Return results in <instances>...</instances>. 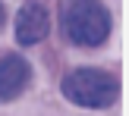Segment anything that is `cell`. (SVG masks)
Segmentation results:
<instances>
[{
  "label": "cell",
  "mask_w": 129,
  "mask_h": 116,
  "mask_svg": "<svg viewBox=\"0 0 129 116\" xmlns=\"http://www.w3.org/2000/svg\"><path fill=\"white\" fill-rule=\"evenodd\" d=\"M66 38L79 47H98L110 35V13L101 0H69L63 13Z\"/></svg>",
  "instance_id": "1"
},
{
  "label": "cell",
  "mask_w": 129,
  "mask_h": 116,
  "mask_svg": "<svg viewBox=\"0 0 129 116\" xmlns=\"http://www.w3.org/2000/svg\"><path fill=\"white\" fill-rule=\"evenodd\" d=\"M63 94L79 107H107L117 100L120 85L110 72L101 69H76L63 79Z\"/></svg>",
  "instance_id": "2"
},
{
  "label": "cell",
  "mask_w": 129,
  "mask_h": 116,
  "mask_svg": "<svg viewBox=\"0 0 129 116\" xmlns=\"http://www.w3.org/2000/svg\"><path fill=\"white\" fill-rule=\"evenodd\" d=\"M31 69L22 56H3L0 60V100H13L25 91Z\"/></svg>",
  "instance_id": "3"
},
{
  "label": "cell",
  "mask_w": 129,
  "mask_h": 116,
  "mask_svg": "<svg viewBox=\"0 0 129 116\" xmlns=\"http://www.w3.org/2000/svg\"><path fill=\"white\" fill-rule=\"evenodd\" d=\"M47 31H50V19H47V13L41 6L28 3V6L19 10V16H16V38H19V44H38L41 38H47Z\"/></svg>",
  "instance_id": "4"
},
{
  "label": "cell",
  "mask_w": 129,
  "mask_h": 116,
  "mask_svg": "<svg viewBox=\"0 0 129 116\" xmlns=\"http://www.w3.org/2000/svg\"><path fill=\"white\" fill-rule=\"evenodd\" d=\"M3 19H6V10H3V3H0V25H3Z\"/></svg>",
  "instance_id": "5"
}]
</instances>
